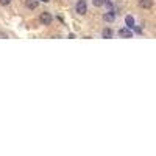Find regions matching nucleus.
Returning <instances> with one entry per match:
<instances>
[{
  "label": "nucleus",
  "mask_w": 156,
  "mask_h": 156,
  "mask_svg": "<svg viewBox=\"0 0 156 156\" xmlns=\"http://www.w3.org/2000/svg\"><path fill=\"white\" fill-rule=\"evenodd\" d=\"M75 11L78 12V14H86L87 12V5H86V2L84 0H78V2L75 3Z\"/></svg>",
  "instance_id": "nucleus-1"
},
{
  "label": "nucleus",
  "mask_w": 156,
  "mask_h": 156,
  "mask_svg": "<svg viewBox=\"0 0 156 156\" xmlns=\"http://www.w3.org/2000/svg\"><path fill=\"white\" fill-rule=\"evenodd\" d=\"M39 20H41V23L42 25H50L51 23V20H53V17H51V14H50V12H42V14L41 16H39Z\"/></svg>",
  "instance_id": "nucleus-2"
},
{
  "label": "nucleus",
  "mask_w": 156,
  "mask_h": 156,
  "mask_svg": "<svg viewBox=\"0 0 156 156\" xmlns=\"http://www.w3.org/2000/svg\"><path fill=\"white\" fill-rule=\"evenodd\" d=\"M119 36L120 37H133V33L129 30V27H123V28L119 30Z\"/></svg>",
  "instance_id": "nucleus-3"
},
{
  "label": "nucleus",
  "mask_w": 156,
  "mask_h": 156,
  "mask_svg": "<svg viewBox=\"0 0 156 156\" xmlns=\"http://www.w3.org/2000/svg\"><path fill=\"white\" fill-rule=\"evenodd\" d=\"M139 6L144 9H150L153 6V0H139Z\"/></svg>",
  "instance_id": "nucleus-4"
},
{
  "label": "nucleus",
  "mask_w": 156,
  "mask_h": 156,
  "mask_svg": "<svg viewBox=\"0 0 156 156\" xmlns=\"http://www.w3.org/2000/svg\"><path fill=\"white\" fill-rule=\"evenodd\" d=\"M39 5L37 0H25V6H27L28 9H36Z\"/></svg>",
  "instance_id": "nucleus-5"
},
{
  "label": "nucleus",
  "mask_w": 156,
  "mask_h": 156,
  "mask_svg": "<svg viewBox=\"0 0 156 156\" xmlns=\"http://www.w3.org/2000/svg\"><path fill=\"white\" fill-rule=\"evenodd\" d=\"M103 19H105L106 22H114V19H115V12H114V11H108V12H105V14H103Z\"/></svg>",
  "instance_id": "nucleus-6"
},
{
  "label": "nucleus",
  "mask_w": 156,
  "mask_h": 156,
  "mask_svg": "<svg viewBox=\"0 0 156 156\" xmlns=\"http://www.w3.org/2000/svg\"><path fill=\"white\" fill-rule=\"evenodd\" d=\"M125 23H126V27L133 28V27H134V19H133L131 16H126V17H125Z\"/></svg>",
  "instance_id": "nucleus-7"
},
{
  "label": "nucleus",
  "mask_w": 156,
  "mask_h": 156,
  "mask_svg": "<svg viewBox=\"0 0 156 156\" xmlns=\"http://www.w3.org/2000/svg\"><path fill=\"white\" fill-rule=\"evenodd\" d=\"M101 34H103V37L109 39V37H112V30H111V28H105V30L101 31Z\"/></svg>",
  "instance_id": "nucleus-8"
},
{
  "label": "nucleus",
  "mask_w": 156,
  "mask_h": 156,
  "mask_svg": "<svg viewBox=\"0 0 156 156\" xmlns=\"http://www.w3.org/2000/svg\"><path fill=\"white\" fill-rule=\"evenodd\" d=\"M92 5L94 6H103L105 5V0H92Z\"/></svg>",
  "instance_id": "nucleus-9"
},
{
  "label": "nucleus",
  "mask_w": 156,
  "mask_h": 156,
  "mask_svg": "<svg viewBox=\"0 0 156 156\" xmlns=\"http://www.w3.org/2000/svg\"><path fill=\"white\" fill-rule=\"evenodd\" d=\"M9 3H11V0H0V5H2V6H6Z\"/></svg>",
  "instance_id": "nucleus-10"
},
{
  "label": "nucleus",
  "mask_w": 156,
  "mask_h": 156,
  "mask_svg": "<svg viewBox=\"0 0 156 156\" xmlns=\"http://www.w3.org/2000/svg\"><path fill=\"white\" fill-rule=\"evenodd\" d=\"M6 37H8L6 33H0V39H6Z\"/></svg>",
  "instance_id": "nucleus-11"
},
{
  "label": "nucleus",
  "mask_w": 156,
  "mask_h": 156,
  "mask_svg": "<svg viewBox=\"0 0 156 156\" xmlns=\"http://www.w3.org/2000/svg\"><path fill=\"white\" fill-rule=\"evenodd\" d=\"M41 2H44V3H47V2H50V0H41Z\"/></svg>",
  "instance_id": "nucleus-12"
}]
</instances>
